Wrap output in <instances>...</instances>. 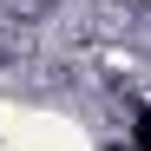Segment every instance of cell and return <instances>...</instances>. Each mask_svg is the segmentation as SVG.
Here are the masks:
<instances>
[{"mask_svg":"<svg viewBox=\"0 0 151 151\" xmlns=\"http://www.w3.org/2000/svg\"><path fill=\"white\" fill-rule=\"evenodd\" d=\"M138 145H145V151H151V112H145V118H138Z\"/></svg>","mask_w":151,"mask_h":151,"instance_id":"obj_1","label":"cell"}]
</instances>
